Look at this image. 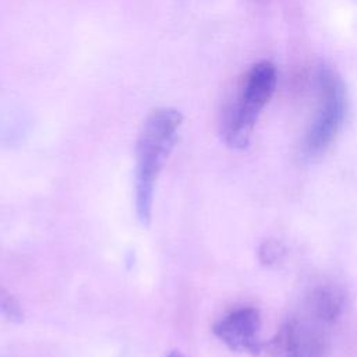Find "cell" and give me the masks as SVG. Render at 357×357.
Wrapping results in <instances>:
<instances>
[{"instance_id":"cell-1","label":"cell","mask_w":357,"mask_h":357,"mask_svg":"<svg viewBox=\"0 0 357 357\" xmlns=\"http://www.w3.org/2000/svg\"><path fill=\"white\" fill-rule=\"evenodd\" d=\"M183 116L177 109H155L142 124L135 146V211L138 220L148 226L156 180L178 135Z\"/></svg>"},{"instance_id":"cell-2","label":"cell","mask_w":357,"mask_h":357,"mask_svg":"<svg viewBox=\"0 0 357 357\" xmlns=\"http://www.w3.org/2000/svg\"><path fill=\"white\" fill-rule=\"evenodd\" d=\"M276 81V68L271 61H258L248 70L222 119V135L229 146L243 149L248 145L255 121L275 92Z\"/></svg>"},{"instance_id":"cell-3","label":"cell","mask_w":357,"mask_h":357,"mask_svg":"<svg viewBox=\"0 0 357 357\" xmlns=\"http://www.w3.org/2000/svg\"><path fill=\"white\" fill-rule=\"evenodd\" d=\"M319 105L314 121L305 135V151L311 156L321 155L335 139L346 113V89L340 75L322 67L318 73Z\"/></svg>"},{"instance_id":"cell-4","label":"cell","mask_w":357,"mask_h":357,"mask_svg":"<svg viewBox=\"0 0 357 357\" xmlns=\"http://www.w3.org/2000/svg\"><path fill=\"white\" fill-rule=\"evenodd\" d=\"M261 318L258 310L241 307L219 319L212 331L233 351H245L258 356L264 347L259 339Z\"/></svg>"},{"instance_id":"cell-5","label":"cell","mask_w":357,"mask_h":357,"mask_svg":"<svg viewBox=\"0 0 357 357\" xmlns=\"http://www.w3.org/2000/svg\"><path fill=\"white\" fill-rule=\"evenodd\" d=\"M268 347L280 357H324L325 353L322 337L298 319H289Z\"/></svg>"},{"instance_id":"cell-6","label":"cell","mask_w":357,"mask_h":357,"mask_svg":"<svg viewBox=\"0 0 357 357\" xmlns=\"http://www.w3.org/2000/svg\"><path fill=\"white\" fill-rule=\"evenodd\" d=\"M310 308L317 319L332 324L342 314L343 294L331 286L317 287L310 298Z\"/></svg>"},{"instance_id":"cell-7","label":"cell","mask_w":357,"mask_h":357,"mask_svg":"<svg viewBox=\"0 0 357 357\" xmlns=\"http://www.w3.org/2000/svg\"><path fill=\"white\" fill-rule=\"evenodd\" d=\"M0 317L15 324L24 321V311L20 301L3 286H0Z\"/></svg>"},{"instance_id":"cell-8","label":"cell","mask_w":357,"mask_h":357,"mask_svg":"<svg viewBox=\"0 0 357 357\" xmlns=\"http://www.w3.org/2000/svg\"><path fill=\"white\" fill-rule=\"evenodd\" d=\"M282 251H280V245L278 243H273V241H266L262 247H261V251H259V255L264 257L261 258L264 262H268V264H272L275 262L279 257H280Z\"/></svg>"},{"instance_id":"cell-9","label":"cell","mask_w":357,"mask_h":357,"mask_svg":"<svg viewBox=\"0 0 357 357\" xmlns=\"http://www.w3.org/2000/svg\"><path fill=\"white\" fill-rule=\"evenodd\" d=\"M166 357H185V356L178 350H172Z\"/></svg>"}]
</instances>
